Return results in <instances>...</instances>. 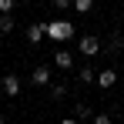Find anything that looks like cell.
<instances>
[{"label":"cell","mask_w":124,"mask_h":124,"mask_svg":"<svg viewBox=\"0 0 124 124\" xmlns=\"http://www.w3.org/2000/svg\"><path fill=\"white\" fill-rule=\"evenodd\" d=\"M44 27H47V37H50V40H57V44L70 40V37L77 34V27H74L70 20H61V17H57V20H47Z\"/></svg>","instance_id":"6da1fadb"},{"label":"cell","mask_w":124,"mask_h":124,"mask_svg":"<svg viewBox=\"0 0 124 124\" xmlns=\"http://www.w3.org/2000/svg\"><path fill=\"white\" fill-rule=\"evenodd\" d=\"M77 50H81L84 57H97V54H101V40L91 37V34H84L81 40H77Z\"/></svg>","instance_id":"7a4b0ae2"},{"label":"cell","mask_w":124,"mask_h":124,"mask_svg":"<svg viewBox=\"0 0 124 124\" xmlns=\"http://www.w3.org/2000/svg\"><path fill=\"white\" fill-rule=\"evenodd\" d=\"M0 94H3V97H17V94H20V77H17V74H7V77L0 81Z\"/></svg>","instance_id":"3957f363"},{"label":"cell","mask_w":124,"mask_h":124,"mask_svg":"<svg viewBox=\"0 0 124 124\" xmlns=\"http://www.w3.org/2000/svg\"><path fill=\"white\" fill-rule=\"evenodd\" d=\"M54 67L70 70V67H74V54H70V50H64V47H57V50H54Z\"/></svg>","instance_id":"277c9868"},{"label":"cell","mask_w":124,"mask_h":124,"mask_svg":"<svg viewBox=\"0 0 124 124\" xmlns=\"http://www.w3.org/2000/svg\"><path fill=\"white\" fill-rule=\"evenodd\" d=\"M30 84L34 87H50V67H34V74H30Z\"/></svg>","instance_id":"5b68a950"},{"label":"cell","mask_w":124,"mask_h":124,"mask_svg":"<svg viewBox=\"0 0 124 124\" xmlns=\"http://www.w3.org/2000/svg\"><path fill=\"white\" fill-rule=\"evenodd\" d=\"M114 84H117V70H111V67L107 70H97V87L101 91H111Z\"/></svg>","instance_id":"8992f818"},{"label":"cell","mask_w":124,"mask_h":124,"mask_svg":"<svg viewBox=\"0 0 124 124\" xmlns=\"http://www.w3.org/2000/svg\"><path fill=\"white\" fill-rule=\"evenodd\" d=\"M44 37H47V27H44V23H30V27H27V40L30 44H40Z\"/></svg>","instance_id":"52a82bcc"},{"label":"cell","mask_w":124,"mask_h":124,"mask_svg":"<svg viewBox=\"0 0 124 124\" xmlns=\"http://www.w3.org/2000/svg\"><path fill=\"white\" fill-rule=\"evenodd\" d=\"M50 97L54 101H64L67 97V84H50Z\"/></svg>","instance_id":"ba28073f"},{"label":"cell","mask_w":124,"mask_h":124,"mask_svg":"<svg viewBox=\"0 0 124 124\" xmlns=\"http://www.w3.org/2000/svg\"><path fill=\"white\" fill-rule=\"evenodd\" d=\"M81 81L84 84H97V70L94 67H81Z\"/></svg>","instance_id":"9c48e42d"},{"label":"cell","mask_w":124,"mask_h":124,"mask_svg":"<svg viewBox=\"0 0 124 124\" xmlns=\"http://www.w3.org/2000/svg\"><path fill=\"white\" fill-rule=\"evenodd\" d=\"M74 10L77 14H91L94 10V0H74Z\"/></svg>","instance_id":"30bf717a"},{"label":"cell","mask_w":124,"mask_h":124,"mask_svg":"<svg viewBox=\"0 0 124 124\" xmlns=\"http://www.w3.org/2000/svg\"><path fill=\"white\" fill-rule=\"evenodd\" d=\"M74 117H77V121H87V117H91V107H87V104H74Z\"/></svg>","instance_id":"8fae6325"},{"label":"cell","mask_w":124,"mask_h":124,"mask_svg":"<svg viewBox=\"0 0 124 124\" xmlns=\"http://www.w3.org/2000/svg\"><path fill=\"white\" fill-rule=\"evenodd\" d=\"M14 7H17L14 0H0V17H10V14H14Z\"/></svg>","instance_id":"7c38bea8"},{"label":"cell","mask_w":124,"mask_h":124,"mask_svg":"<svg viewBox=\"0 0 124 124\" xmlns=\"http://www.w3.org/2000/svg\"><path fill=\"white\" fill-rule=\"evenodd\" d=\"M14 30V17H0V34H10Z\"/></svg>","instance_id":"4fadbf2b"},{"label":"cell","mask_w":124,"mask_h":124,"mask_svg":"<svg viewBox=\"0 0 124 124\" xmlns=\"http://www.w3.org/2000/svg\"><path fill=\"white\" fill-rule=\"evenodd\" d=\"M94 124H114V121H111V114H94Z\"/></svg>","instance_id":"5bb4252c"},{"label":"cell","mask_w":124,"mask_h":124,"mask_svg":"<svg viewBox=\"0 0 124 124\" xmlns=\"http://www.w3.org/2000/svg\"><path fill=\"white\" fill-rule=\"evenodd\" d=\"M61 124H81V121H77V117L70 114V117H61Z\"/></svg>","instance_id":"9a60e30c"},{"label":"cell","mask_w":124,"mask_h":124,"mask_svg":"<svg viewBox=\"0 0 124 124\" xmlns=\"http://www.w3.org/2000/svg\"><path fill=\"white\" fill-rule=\"evenodd\" d=\"M0 124H7V121H3V114H0Z\"/></svg>","instance_id":"2e32d148"},{"label":"cell","mask_w":124,"mask_h":124,"mask_svg":"<svg viewBox=\"0 0 124 124\" xmlns=\"http://www.w3.org/2000/svg\"><path fill=\"white\" fill-rule=\"evenodd\" d=\"M0 97H3V94H0Z\"/></svg>","instance_id":"e0dca14e"},{"label":"cell","mask_w":124,"mask_h":124,"mask_svg":"<svg viewBox=\"0 0 124 124\" xmlns=\"http://www.w3.org/2000/svg\"><path fill=\"white\" fill-rule=\"evenodd\" d=\"M121 124H124V121H121Z\"/></svg>","instance_id":"ac0fdd59"}]
</instances>
